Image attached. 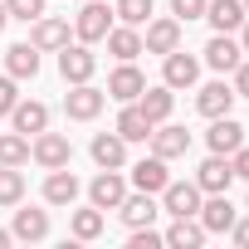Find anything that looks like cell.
I'll use <instances>...</instances> for the list:
<instances>
[{"instance_id": "1", "label": "cell", "mask_w": 249, "mask_h": 249, "mask_svg": "<svg viewBox=\"0 0 249 249\" xmlns=\"http://www.w3.org/2000/svg\"><path fill=\"white\" fill-rule=\"evenodd\" d=\"M30 157L44 166V171H59V166H69L73 161V147H69V137L64 132H35V147H30Z\"/></svg>"}, {"instance_id": "2", "label": "cell", "mask_w": 249, "mask_h": 249, "mask_svg": "<svg viewBox=\"0 0 249 249\" xmlns=\"http://www.w3.org/2000/svg\"><path fill=\"white\" fill-rule=\"evenodd\" d=\"M107 30H112V10L103 5V0H88V5L73 15V35H78L83 44H98V39H107Z\"/></svg>"}, {"instance_id": "3", "label": "cell", "mask_w": 249, "mask_h": 249, "mask_svg": "<svg viewBox=\"0 0 249 249\" xmlns=\"http://www.w3.org/2000/svg\"><path fill=\"white\" fill-rule=\"evenodd\" d=\"M93 69H98V59H93V49H88L83 39L59 49V73H64V83H88Z\"/></svg>"}, {"instance_id": "4", "label": "cell", "mask_w": 249, "mask_h": 249, "mask_svg": "<svg viewBox=\"0 0 249 249\" xmlns=\"http://www.w3.org/2000/svg\"><path fill=\"white\" fill-rule=\"evenodd\" d=\"M103 103H107L103 88H93V83H73L69 98H64V112H69L73 122H93V117L103 112Z\"/></svg>"}, {"instance_id": "5", "label": "cell", "mask_w": 249, "mask_h": 249, "mask_svg": "<svg viewBox=\"0 0 249 249\" xmlns=\"http://www.w3.org/2000/svg\"><path fill=\"white\" fill-rule=\"evenodd\" d=\"M147 142H152V157H161V161H171V157H186V152H191V132H186V127H176V122H157Z\"/></svg>"}, {"instance_id": "6", "label": "cell", "mask_w": 249, "mask_h": 249, "mask_svg": "<svg viewBox=\"0 0 249 249\" xmlns=\"http://www.w3.org/2000/svg\"><path fill=\"white\" fill-rule=\"evenodd\" d=\"M122 196H127V181L117 176V166H103V171L93 176V186H88V200H93L98 210H117Z\"/></svg>"}, {"instance_id": "7", "label": "cell", "mask_w": 249, "mask_h": 249, "mask_svg": "<svg viewBox=\"0 0 249 249\" xmlns=\"http://www.w3.org/2000/svg\"><path fill=\"white\" fill-rule=\"evenodd\" d=\"M161 210L176 220V215H196L200 210V186L196 181H166L161 186Z\"/></svg>"}, {"instance_id": "8", "label": "cell", "mask_w": 249, "mask_h": 249, "mask_svg": "<svg viewBox=\"0 0 249 249\" xmlns=\"http://www.w3.org/2000/svg\"><path fill=\"white\" fill-rule=\"evenodd\" d=\"M230 181H234V166H230V157H220V152H210V157L200 161V171H196V186H200V196L230 191Z\"/></svg>"}, {"instance_id": "9", "label": "cell", "mask_w": 249, "mask_h": 249, "mask_svg": "<svg viewBox=\"0 0 249 249\" xmlns=\"http://www.w3.org/2000/svg\"><path fill=\"white\" fill-rule=\"evenodd\" d=\"M161 59H166V69H161V83H166V88H196L200 59H191V54H181V49H171V54H161Z\"/></svg>"}, {"instance_id": "10", "label": "cell", "mask_w": 249, "mask_h": 249, "mask_svg": "<svg viewBox=\"0 0 249 249\" xmlns=\"http://www.w3.org/2000/svg\"><path fill=\"white\" fill-rule=\"evenodd\" d=\"M196 215H200V225H205V234H230V225L239 220L225 191H215V196H210V200H205V205H200Z\"/></svg>"}, {"instance_id": "11", "label": "cell", "mask_w": 249, "mask_h": 249, "mask_svg": "<svg viewBox=\"0 0 249 249\" xmlns=\"http://www.w3.org/2000/svg\"><path fill=\"white\" fill-rule=\"evenodd\" d=\"M205 20L215 25V35H234L249 20V10H244V0H205Z\"/></svg>"}, {"instance_id": "12", "label": "cell", "mask_w": 249, "mask_h": 249, "mask_svg": "<svg viewBox=\"0 0 249 249\" xmlns=\"http://www.w3.org/2000/svg\"><path fill=\"white\" fill-rule=\"evenodd\" d=\"M35 30H30V44L44 54V49H64L69 44V20H59V15H39V20H30Z\"/></svg>"}, {"instance_id": "13", "label": "cell", "mask_w": 249, "mask_h": 249, "mask_svg": "<svg viewBox=\"0 0 249 249\" xmlns=\"http://www.w3.org/2000/svg\"><path fill=\"white\" fill-rule=\"evenodd\" d=\"M181 49V20H152L142 35V54H171Z\"/></svg>"}, {"instance_id": "14", "label": "cell", "mask_w": 249, "mask_h": 249, "mask_svg": "<svg viewBox=\"0 0 249 249\" xmlns=\"http://www.w3.org/2000/svg\"><path fill=\"white\" fill-rule=\"evenodd\" d=\"M205 142H210V152H220V157H230L234 147H244V127L225 112V117H210V132H205Z\"/></svg>"}, {"instance_id": "15", "label": "cell", "mask_w": 249, "mask_h": 249, "mask_svg": "<svg viewBox=\"0 0 249 249\" xmlns=\"http://www.w3.org/2000/svg\"><path fill=\"white\" fill-rule=\"evenodd\" d=\"M239 59H244V49H239V39H230V35H215V39L205 44V64H210L215 73H234Z\"/></svg>"}, {"instance_id": "16", "label": "cell", "mask_w": 249, "mask_h": 249, "mask_svg": "<svg viewBox=\"0 0 249 249\" xmlns=\"http://www.w3.org/2000/svg\"><path fill=\"white\" fill-rule=\"evenodd\" d=\"M142 88H147V78H142L132 64H117V69H112V78H107V98H117V103H137V98H142Z\"/></svg>"}, {"instance_id": "17", "label": "cell", "mask_w": 249, "mask_h": 249, "mask_svg": "<svg viewBox=\"0 0 249 249\" xmlns=\"http://www.w3.org/2000/svg\"><path fill=\"white\" fill-rule=\"evenodd\" d=\"M122 142H147L152 137V117L137 107V103H122V112H117V127H112Z\"/></svg>"}, {"instance_id": "18", "label": "cell", "mask_w": 249, "mask_h": 249, "mask_svg": "<svg viewBox=\"0 0 249 249\" xmlns=\"http://www.w3.org/2000/svg\"><path fill=\"white\" fill-rule=\"evenodd\" d=\"M107 54H112L117 64H132V59L142 54V35H137V25H112V30H107Z\"/></svg>"}, {"instance_id": "19", "label": "cell", "mask_w": 249, "mask_h": 249, "mask_svg": "<svg viewBox=\"0 0 249 249\" xmlns=\"http://www.w3.org/2000/svg\"><path fill=\"white\" fill-rule=\"evenodd\" d=\"M196 107L205 112V117H225L230 107H234V88L220 78V83H205L200 93H196Z\"/></svg>"}, {"instance_id": "20", "label": "cell", "mask_w": 249, "mask_h": 249, "mask_svg": "<svg viewBox=\"0 0 249 249\" xmlns=\"http://www.w3.org/2000/svg\"><path fill=\"white\" fill-rule=\"evenodd\" d=\"M171 181V171H166V161L161 157H147V161H137L132 166V186L137 191H147V196H161V186Z\"/></svg>"}, {"instance_id": "21", "label": "cell", "mask_w": 249, "mask_h": 249, "mask_svg": "<svg viewBox=\"0 0 249 249\" xmlns=\"http://www.w3.org/2000/svg\"><path fill=\"white\" fill-rule=\"evenodd\" d=\"M117 215L127 220L132 230H137V225H152V220L161 215V205H157V200H152L147 191H137V196H122V205H117Z\"/></svg>"}, {"instance_id": "22", "label": "cell", "mask_w": 249, "mask_h": 249, "mask_svg": "<svg viewBox=\"0 0 249 249\" xmlns=\"http://www.w3.org/2000/svg\"><path fill=\"white\" fill-rule=\"evenodd\" d=\"M44 200H49V205H73V200H78V176H73L69 166L49 171V181H44Z\"/></svg>"}, {"instance_id": "23", "label": "cell", "mask_w": 249, "mask_h": 249, "mask_svg": "<svg viewBox=\"0 0 249 249\" xmlns=\"http://www.w3.org/2000/svg\"><path fill=\"white\" fill-rule=\"evenodd\" d=\"M10 122H15V132L35 137V132L49 127V107H44V103H15V107H10Z\"/></svg>"}, {"instance_id": "24", "label": "cell", "mask_w": 249, "mask_h": 249, "mask_svg": "<svg viewBox=\"0 0 249 249\" xmlns=\"http://www.w3.org/2000/svg\"><path fill=\"white\" fill-rule=\"evenodd\" d=\"M137 107L152 117V127H157V122H166L171 117V107H176V93L161 83V88H142V98H137Z\"/></svg>"}, {"instance_id": "25", "label": "cell", "mask_w": 249, "mask_h": 249, "mask_svg": "<svg viewBox=\"0 0 249 249\" xmlns=\"http://www.w3.org/2000/svg\"><path fill=\"white\" fill-rule=\"evenodd\" d=\"M88 152H93V161H98V166H122V161H127V142H122L117 132H98Z\"/></svg>"}, {"instance_id": "26", "label": "cell", "mask_w": 249, "mask_h": 249, "mask_svg": "<svg viewBox=\"0 0 249 249\" xmlns=\"http://www.w3.org/2000/svg\"><path fill=\"white\" fill-rule=\"evenodd\" d=\"M5 69H10V78H35L39 73V49L35 44H10L5 49Z\"/></svg>"}, {"instance_id": "27", "label": "cell", "mask_w": 249, "mask_h": 249, "mask_svg": "<svg viewBox=\"0 0 249 249\" xmlns=\"http://www.w3.org/2000/svg\"><path fill=\"white\" fill-rule=\"evenodd\" d=\"M166 244H176V249H196V244H205V225H200L196 215H176V225L166 230Z\"/></svg>"}, {"instance_id": "28", "label": "cell", "mask_w": 249, "mask_h": 249, "mask_svg": "<svg viewBox=\"0 0 249 249\" xmlns=\"http://www.w3.org/2000/svg\"><path fill=\"white\" fill-rule=\"evenodd\" d=\"M10 234L35 244V239H44V234H49V215H44V210H15V225H10Z\"/></svg>"}, {"instance_id": "29", "label": "cell", "mask_w": 249, "mask_h": 249, "mask_svg": "<svg viewBox=\"0 0 249 249\" xmlns=\"http://www.w3.org/2000/svg\"><path fill=\"white\" fill-rule=\"evenodd\" d=\"M30 161V137L25 132H0V166H25Z\"/></svg>"}, {"instance_id": "30", "label": "cell", "mask_w": 249, "mask_h": 249, "mask_svg": "<svg viewBox=\"0 0 249 249\" xmlns=\"http://www.w3.org/2000/svg\"><path fill=\"white\" fill-rule=\"evenodd\" d=\"M103 234V210L88 205V210H73V239H98Z\"/></svg>"}, {"instance_id": "31", "label": "cell", "mask_w": 249, "mask_h": 249, "mask_svg": "<svg viewBox=\"0 0 249 249\" xmlns=\"http://www.w3.org/2000/svg\"><path fill=\"white\" fill-rule=\"evenodd\" d=\"M20 196H25L20 166H0V205H20Z\"/></svg>"}, {"instance_id": "32", "label": "cell", "mask_w": 249, "mask_h": 249, "mask_svg": "<svg viewBox=\"0 0 249 249\" xmlns=\"http://www.w3.org/2000/svg\"><path fill=\"white\" fill-rule=\"evenodd\" d=\"M112 15H117L122 25H147V20H152V0H117Z\"/></svg>"}, {"instance_id": "33", "label": "cell", "mask_w": 249, "mask_h": 249, "mask_svg": "<svg viewBox=\"0 0 249 249\" xmlns=\"http://www.w3.org/2000/svg\"><path fill=\"white\" fill-rule=\"evenodd\" d=\"M5 10H10V20H39L44 15V0H5Z\"/></svg>"}, {"instance_id": "34", "label": "cell", "mask_w": 249, "mask_h": 249, "mask_svg": "<svg viewBox=\"0 0 249 249\" xmlns=\"http://www.w3.org/2000/svg\"><path fill=\"white\" fill-rule=\"evenodd\" d=\"M176 20H205V0H171Z\"/></svg>"}, {"instance_id": "35", "label": "cell", "mask_w": 249, "mask_h": 249, "mask_svg": "<svg viewBox=\"0 0 249 249\" xmlns=\"http://www.w3.org/2000/svg\"><path fill=\"white\" fill-rule=\"evenodd\" d=\"M20 103V93H15V78H0V117H10V107Z\"/></svg>"}, {"instance_id": "36", "label": "cell", "mask_w": 249, "mask_h": 249, "mask_svg": "<svg viewBox=\"0 0 249 249\" xmlns=\"http://www.w3.org/2000/svg\"><path fill=\"white\" fill-rule=\"evenodd\" d=\"M230 166H234V181H249V147H234L230 152Z\"/></svg>"}, {"instance_id": "37", "label": "cell", "mask_w": 249, "mask_h": 249, "mask_svg": "<svg viewBox=\"0 0 249 249\" xmlns=\"http://www.w3.org/2000/svg\"><path fill=\"white\" fill-rule=\"evenodd\" d=\"M234 98H249V59H239L234 69Z\"/></svg>"}, {"instance_id": "38", "label": "cell", "mask_w": 249, "mask_h": 249, "mask_svg": "<svg viewBox=\"0 0 249 249\" xmlns=\"http://www.w3.org/2000/svg\"><path fill=\"white\" fill-rule=\"evenodd\" d=\"M230 234H234V244H244V249H249V220H234V225H230Z\"/></svg>"}, {"instance_id": "39", "label": "cell", "mask_w": 249, "mask_h": 249, "mask_svg": "<svg viewBox=\"0 0 249 249\" xmlns=\"http://www.w3.org/2000/svg\"><path fill=\"white\" fill-rule=\"evenodd\" d=\"M239 49H244V54H249V20H244V25H239Z\"/></svg>"}, {"instance_id": "40", "label": "cell", "mask_w": 249, "mask_h": 249, "mask_svg": "<svg viewBox=\"0 0 249 249\" xmlns=\"http://www.w3.org/2000/svg\"><path fill=\"white\" fill-rule=\"evenodd\" d=\"M10 25V10H5V0H0V30H5Z\"/></svg>"}, {"instance_id": "41", "label": "cell", "mask_w": 249, "mask_h": 249, "mask_svg": "<svg viewBox=\"0 0 249 249\" xmlns=\"http://www.w3.org/2000/svg\"><path fill=\"white\" fill-rule=\"evenodd\" d=\"M10 239H15V234H10V230H0V249H5V244H10Z\"/></svg>"}, {"instance_id": "42", "label": "cell", "mask_w": 249, "mask_h": 249, "mask_svg": "<svg viewBox=\"0 0 249 249\" xmlns=\"http://www.w3.org/2000/svg\"><path fill=\"white\" fill-rule=\"evenodd\" d=\"M244 10H249V0H244Z\"/></svg>"}]
</instances>
